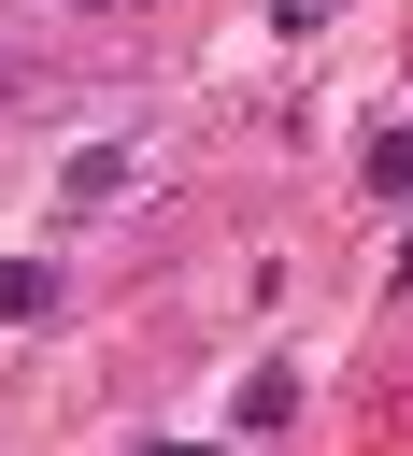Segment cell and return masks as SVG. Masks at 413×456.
Returning a JSON list of instances; mask_svg holds the SVG:
<instances>
[{
  "label": "cell",
  "mask_w": 413,
  "mask_h": 456,
  "mask_svg": "<svg viewBox=\"0 0 413 456\" xmlns=\"http://www.w3.org/2000/svg\"><path fill=\"white\" fill-rule=\"evenodd\" d=\"M370 185H385V200H413V128H385V142H370Z\"/></svg>",
  "instance_id": "obj_1"
},
{
  "label": "cell",
  "mask_w": 413,
  "mask_h": 456,
  "mask_svg": "<svg viewBox=\"0 0 413 456\" xmlns=\"http://www.w3.org/2000/svg\"><path fill=\"white\" fill-rule=\"evenodd\" d=\"M0 100H14V71H0Z\"/></svg>",
  "instance_id": "obj_2"
}]
</instances>
